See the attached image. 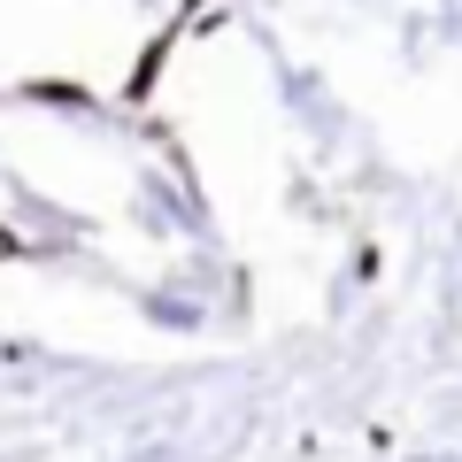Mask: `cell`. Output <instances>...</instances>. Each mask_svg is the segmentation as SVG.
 <instances>
[{"mask_svg": "<svg viewBox=\"0 0 462 462\" xmlns=\"http://www.w3.org/2000/svg\"><path fill=\"white\" fill-rule=\"evenodd\" d=\"M132 462H178V455H170V447H147V455H132Z\"/></svg>", "mask_w": 462, "mask_h": 462, "instance_id": "obj_1", "label": "cell"}, {"mask_svg": "<svg viewBox=\"0 0 462 462\" xmlns=\"http://www.w3.org/2000/svg\"><path fill=\"white\" fill-rule=\"evenodd\" d=\"M416 462H462V455H416Z\"/></svg>", "mask_w": 462, "mask_h": 462, "instance_id": "obj_2", "label": "cell"}]
</instances>
